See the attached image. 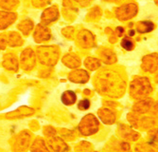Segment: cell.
<instances>
[{
  "instance_id": "obj_16",
  "label": "cell",
  "mask_w": 158,
  "mask_h": 152,
  "mask_svg": "<svg viewBox=\"0 0 158 152\" xmlns=\"http://www.w3.org/2000/svg\"><path fill=\"white\" fill-rule=\"evenodd\" d=\"M156 79H157V82H158V76H157V78H156Z\"/></svg>"
},
{
  "instance_id": "obj_4",
  "label": "cell",
  "mask_w": 158,
  "mask_h": 152,
  "mask_svg": "<svg viewBox=\"0 0 158 152\" xmlns=\"http://www.w3.org/2000/svg\"><path fill=\"white\" fill-rule=\"evenodd\" d=\"M84 125L86 126L82 128V132L85 133V135H89L93 132H96L98 128V123L96 120V118L92 115H88L84 118Z\"/></svg>"
},
{
  "instance_id": "obj_14",
  "label": "cell",
  "mask_w": 158,
  "mask_h": 152,
  "mask_svg": "<svg viewBox=\"0 0 158 152\" xmlns=\"http://www.w3.org/2000/svg\"><path fill=\"white\" fill-rule=\"evenodd\" d=\"M152 140H153V143L155 142H158V129L155 131V133L152 135Z\"/></svg>"
},
{
  "instance_id": "obj_11",
  "label": "cell",
  "mask_w": 158,
  "mask_h": 152,
  "mask_svg": "<svg viewBox=\"0 0 158 152\" xmlns=\"http://www.w3.org/2000/svg\"><path fill=\"white\" fill-rule=\"evenodd\" d=\"M121 46L126 50H132L134 49V43H133V41L130 38H128V37H125V38L122 39V41H121Z\"/></svg>"
},
{
  "instance_id": "obj_9",
  "label": "cell",
  "mask_w": 158,
  "mask_h": 152,
  "mask_svg": "<svg viewBox=\"0 0 158 152\" xmlns=\"http://www.w3.org/2000/svg\"><path fill=\"white\" fill-rule=\"evenodd\" d=\"M153 28H154V25L152 22L142 21V22H139L137 24L136 31L140 33H150L151 31H152Z\"/></svg>"
},
{
  "instance_id": "obj_6",
  "label": "cell",
  "mask_w": 158,
  "mask_h": 152,
  "mask_svg": "<svg viewBox=\"0 0 158 152\" xmlns=\"http://www.w3.org/2000/svg\"><path fill=\"white\" fill-rule=\"evenodd\" d=\"M135 152H158V145L155 143L140 144L135 146Z\"/></svg>"
},
{
  "instance_id": "obj_5",
  "label": "cell",
  "mask_w": 158,
  "mask_h": 152,
  "mask_svg": "<svg viewBox=\"0 0 158 152\" xmlns=\"http://www.w3.org/2000/svg\"><path fill=\"white\" fill-rule=\"evenodd\" d=\"M151 107H152V101L148 100V99H144V100H141L140 102L136 103L134 106L133 110L136 113H145V112L149 111Z\"/></svg>"
},
{
  "instance_id": "obj_7",
  "label": "cell",
  "mask_w": 158,
  "mask_h": 152,
  "mask_svg": "<svg viewBox=\"0 0 158 152\" xmlns=\"http://www.w3.org/2000/svg\"><path fill=\"white\" fill-rule=\"evenodd\" d=\"M121 135L123 138H125V139L128 141H135L139 137L138 133L135 132L134 130L130 129L125 126H122V128H121Z\"/></svg>"
},
{
  "instance_id": "obj_2",
  "label": "cell",
  "mask_w": 158,
  "mask_h": 152,
  "mask_svg": "<svg viewBox=\"0 0 158 152\" xmlns=\"http://www.w3.org/2000/svg\"><path fill=\"white\" fill-rule=\"evenodd\" d=\"M137 13V7L134 4L124 5L118 11V16L121 20H127L133 18Z\"/></svg>"
},
{
  "instance_id": "obj_3",
  "label": "cell",
  "mask_w": 158,
  "mask_h": 152,
  "mask_svg": "<svg viewBox=\"0 0 158 152\" xmlns=\"http://www.w3.org/2000/svg\"><path fill=\"white\" fill-rule=\"evenodd\" d=\"M143 70L149 72H154L158 68V56L155 54L148 55V56L143 58V64H142Z\"/></svg>"
},
{
  "instance_id": "obj_10",
  "label": "cell",
  "mask_w": 158,
  "mask_h": 152,
  "mask_svg": "<svg viewBox=\"0 0 158 152\" xmlns=\"http://www.w3.org/2000/svg\"><path fill=\"white\" fill-rule=\"evenodd\" d=\"M62 101L66 106L73 105L76 102V94L71 90L65 91L62 95Z\"/></svg>"
},
{
  "instance_id": "obj_12",
  "label": "cell",
  "mask_w": 158,
  "mask_h": 152,
  "mask_svg": "<svg viewBox=\"0 0 158 152\" xmlns=\"http://www.w3.org/2000/svg\"><path fill=\"white\" fill-rule=\"evenodd\" d=\"M90 106V102L89 100L87 99H84V100H81L79 104V108L81 109V110H85V109H88Z\"/></svg>"
},
{
  "instance_id": "obj_1",
  "label": "cell",
  "mask_w": 158,
  "mask_h": 152,
  "mask_svg": "<svg viewBox=\"0 0 158 152\" xmlns=\"http://www.w3.org/2000/svg\"><path fill=\"white\" fill-rule=\"evenodd\" d=\"M152 88L150 81L145 77H137L130 86V93L135 99H144L152 92Z\"/></svg>"
},
{
  "instance_id": "obj_13",
  "label": "cell",
  "mask_w": 158,
  "mask_h": 152,
  "mask_svg": "<svg viewBox=\"0 0 158 152\" xmlns=\"http://www.w3.org/2000/svg\"><path fill=\"white\" fill-rule=\"evenodd\" d=\"M130 145H129L127 142H122L119 145V149L118 151L119 152H131V149H130Z\"/></svg>"
},
{
  "instance_id": "obj_8",
  "label": "cell",
  "mask_w": 158,
  "mask_h": 152,
  "mask_svg": "<svg viewBox=\"0 0 158 152\" xmlns=\"http://www.w3.org/2000/svg\"><path fill=\"white\" fill-rule=\"evenodd\" d=\"M99 115L105 124H109L110 125V124H113L116 121V115L109 109H102L99 112Z\"/></svg>"
},
{
  "instance_id": "obj_15",
  "label": "cell",
  "mask_w": 158,
  "mask_h": 152,
  "mask_svg": "<svg viewBox=\"0 0 158 152\" xmlns=\"http://www.w3.org/2000/svg\"><path fill=\"white\" fill-rule=\"evenodd\" d=\"M156 4L158 5V0H156Z\"/></svg>"
}]
</instances>
